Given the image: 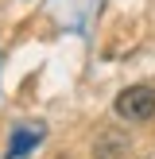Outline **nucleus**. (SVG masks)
Masks as SVG:
<instances>
[{"instance_id":"1","label":"nucleus","mask_w":155,"mask_h":159,"mask_svg":"<svg viewBox=\"0 0 155 159\" xmlns=\"http://www.w3.org/2000/svg\"><path fill=\"white\" fill-rule=\"evenodd\" d=\"M116 113L128 120H151L155 116V89L151 85H128L116 97Z\"/></svg>"},{"instance_id":"2","label":"nucleus","mask_w":155,"mask_h":159,"mask_svg":"<svg viewBox=\"0 0 155 159\" xmlns=\"http://www.w3.org/2000/svg\"><path fill=\"white\" fill-rule=\"evenodd\" d=\"M39 140H43V128H16L12 132V144H8V159H23Z\"/></svg>"},{"instance_id":"3","label":"nucleus","mask_w":155,"mask_h":159,"mask_svg":"<svg viewBox=\"0 0 155 159\" xmlns=\"http://www.w3.org/2000/svg\"><path fill=\"white\" fill-rule=\"evenodd\" d=\"M124 148H128V136H120V132H105V136H97L93 155H97V159H116V155H124Z\"/></svg>"}]
</instances>
